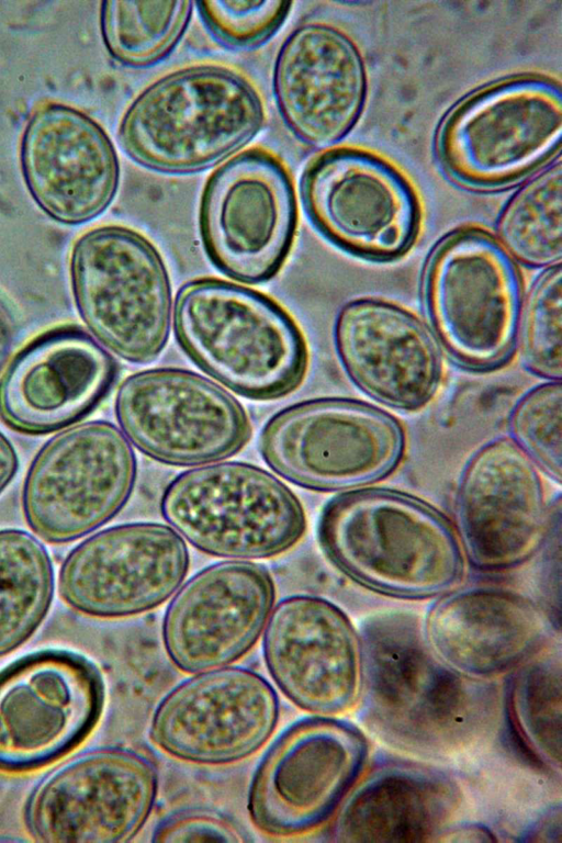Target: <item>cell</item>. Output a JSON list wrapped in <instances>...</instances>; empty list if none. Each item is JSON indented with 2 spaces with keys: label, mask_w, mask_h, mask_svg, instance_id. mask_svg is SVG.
Segmentation results:
<instances>
[{
  "label": "cell",
  "mask_w": 562,
  "mask_h": 843,
  "mask_svg": "<svg viewBox=\"0 0 562 843\" xmlns=\"http://www.w3.org/2000/svg\"><path fill=\"white\" fill-rule=\"evenodd\" d=\"M274 599L273 580L260 564L207 566L179 589L166 610L162 640L169 659L187 673L233 663L257 642Z\"/></svg>",
  "instance_id": "cell-21"
},
{
  "label": "cell",
  "mask_w": 562,
  "mask_h": 843,
  "mask_svg": "<svg viewBox=\"0 0 562 843\" xmlns=\"http://www.w3.org/2000/svg\"><path fill=\"white\" fill-rule=\"evenodd\" d=\"M334 340L350 380L371 398L415 411L435 395L441 376L436 340L406 310L379 299H358L339 311Z\"/></svg>",
  "instance_id": "cell-24"
},
{
  "label": "cell",
  "mask_w": 562,
  "mask_h": 843,
  "mask_svg": "<svg viewBox=\"0 0 562 843\" xmlns=\"http://www.w3.org/2000/svg\"><path fill=\"white\" fill-rule=\"evenodd\" d=\"M211 33L223 44L240 49L266 43L286 20L292 2L215 0L194 2Z\"/></svg>",
  "instance_id": "cell-34"
},
{
  "label": "cell",
  "mask_w": 562,
  "mask_h": 843,
  "mask_svg": "<svg viewBox=\"0 0 562 843\" xmlns=\"http://www.w3.org/2000/svg\"><path fill=\"white\" fill-rule=\"evenodd\" d=\"M173 329L198 367L248 398L282 397L304 378L301 330L277 302L252 289L214 278L186 283L175 301Z\"/></svg>",
  "instance_id": "cell-4"
},
{
  "label": "cell",
  "mask_w": 562,
  "mask_h": 843,
  "mask_svg": "<svg viewBox=\"0 0 562 843\" xmlns=\"http://www.w3.org/2000/svg\"><path fill=\"white\" fill-rule=\"evenodd\" d=\"M161 514L193 547L221 558H271L295 546L306 529L294 493L266 470L243 462L181 473L162 494Z\"/></svg>",
  "instance_id": "cell-8"
},
{
  "label": "cell",
  "mask_w": 562,
  "mask_h": 843,
  "mask_svg": "<svg viewBox=\"0 0 562 843\" xmlns=\"http://www.w3.org/2000/svg\"><path fill=\"white\" fill-rule=\"evenodd\" d=\"M241 831L226 818L206 811L179 812L153 833L154 842H244Z\"/></svg>",
  "instance_id": "cell-35"
},
{
  "label": "cell",
  "mask_w": 562,
  "mask_h": 843,
  "mask_svg": "<svg viewBox=\"0 0 562 843\" xmlns=\"http://www.w3.org/2000/svg\"><path fill=\"white\" fill-rule=\"evenodd\" d=\"M193 5L191 1H104L100 13L104 45L125 66H153L178 45Z\"/></svg>",
  "instance_id": "cell-30"
},
{
  "label": "cell",
  "mask_w": 562,
  "mask_h": 843,
  "mask_svg": "<svg viewBox=\"0 0 562 843\" xmlns=\"http://www.w3.org/2000/svg\"><path fill=\"white\" fill-rule=\"evenodd\" d=\"M136 480V459L126 437L111 423L89 422L49 440L25 477L22 505L42 539L65 543L113 518Z\"/></svg>",
  "instance_id": "cell-11"
},
{
  "label": "cell",
  "mask_w": 562,
  "mask_h": 843,
  "mask_svg": "<svg viewBox=\"0 0 562 843\" xmlns=\"http://www.w3.org/2000/svg\"><path fill=\"white\" fill-rule=\"evenodd\" d=\"M103 682L83 656L32 653L0 672V771L26 772L54 762L91 732L102 710Z\"/></svg>",
  "instance_id": "cell-14"
},
{
  "label": "cell",
  "mask_w": 562,
  "mask_h": 843,
  "mask_svg": "<svg viewBox=\"0 0 562 843\" xmlns=\"http://www.w3.org/2000/svg\"><path fill=\"white\" fill-rule=\"evenodd\" d=\"M544 612L509 589L475 586L451 592L429 609L424 637L456 672L476 679L502 674L530 659L547 638Z\"/></svg>",
  "instance_id": "cell-26"
},
{
  "label": "cell",
  "mask_w": 562,
  "mask_h": 843,
  "mask_svg": "<svg viewBox=\"0 0 562 843\" xmlns=\"http://www.w3.org/2000/svg\"><path fill=\"white\" fill-rule=\"evenodd\" d=\"M115 373L111 356L76 327L50 330L25 346L0 380V416L12 428L44 434L87 415Z\"/></svg>",
  "instance_id": "cell-25"
},
{
  "label": "cell",
  "mask_w": 562,
  "mask_h": 843,
  "mask_svg": "<svg viewBox=\"0 0 562 843\" xmlns=\"http://www.w3.org/2000/svg\"><path fill=\"white\" fill-rule=\"evenodd\" d=\"M266 111L257 87L240 71L202 63L170 71L128 104L119 142L136 164L168 175L193 173L244 148Z\"/></svg>",
  "instance_id": "cell-3"
},
{
  "label": "cell",
  "mask_w": 562,
  "mask_h": 843,
  "mask_svg": "<svg viewBox=\"0 0 562 843\" xmlns=\"http://www.w3.org/2000/svg\"><path fill=\"white\" fill-rule=\"evenodd\" d=\"M318 539L344 574L390 596L440 595L464 571L459 538L446 517L397 491L364 488L333 498L321 515Z\"/></svg>",
  "instance_id": "cell-2"
},
{
  "label": "cell",
  "mask_w": 562,
  "mask_h": 843,
  "mask_svg": "<svg viewBox=\"0 0 562 843\" xmlns=\"http://www.w3.org/2000/svg\"><path fill=\"white\" fill-rule=\"evenodd\" d=\"M359 636L362 716L385 742L446 754L487 728L495 705L490 684L446 665L411 616H378Z\"/></svg>",
  "instance_id": "cell-1"
},
{
  "label": "cell",
  "mask_w": 562,
  "mask_h": 843,
  "mask_svg": "<svg viewBox=\"0 0 562 843\" xmlns=\"http://www.w3.org/2000/svg\"><path fill=\"white\" fill-rule=\"evenodd\" d=\"M456 520L465 554L481 571L513 569L540 549L549 527L542 481L513 440L491 441L468 461Z\"/></svg>",
  "instance_id": "cell-19"
},
{
  "label": "cell",
  "mask_w": 562,
  "mask_h": 843,
  "mask_svg": "<svg viewBox=\"0 0 562 843\" xmlns=\"http://www.w3.org/2000/svg\"><path fill=\"white\" fill-rule=\"evenodd\" d=\"M15 336V324L7 305L0 300V368L8 358Z\"/></svg>",
  "instance_id": "cell-38"
},
{
  "label": "cell",
  "mask_w": 562,
  "mask_h": 843,
  "mask_svg": "<svg viewBox=\"0 0 562 843\" xmlns=\"http://www.w3.org/2000/svg\"><path fill=\"white\" fill-rule=\"evenodd\" d=\"M438 841L450 842H491L495 841L493 833L480 825H462L442 832Z\"/></svg>",
  "instance_id": "cell-36"
},
{
  "label": "cell",
  "mask_w": 562,
  "mask_h": 843,
  "mask_svg": "<svg viewBox=\"0 0 562 843\" xmlns=\"http://www.w3.org/2000/svg\"><path fill=\"white\" fill-rule=\"evenodd\" d=\"M300 189L316 229L350 254L392 260L414 243L420 217L415 193L397 170L372 154L327 150L306 165Z\"/></svg>",
  "instance_id": "cell-15"
},
{
  "label": "cell",
  "mask_w": 562,
  "mask_h": 843,
  "mask_svg": "<svg viewBox=\"0 0 562 843\" xmlns=\"http://www.w3.org/2000/svg\"><path fill=\"white\" fill-rule=\"evenodd\" d=\"M401 424L384 411L348 398L291 405L263 427L260 453L276 473L305 488L347 491L378 482L402 460Z\"/></svg>",
  "instance_id": "cell-9"
},
{
  "label": "cell",
  "mask_w": 562,
  "mask_h": 843,
  "mask_svg": "<svg viewBox=\"0 0 562 843\" xmlns=\"http://www.w3.org/2000/svg\"><path fill=\"white\" fill-rule=\"evenodd\" d=\"M273 92L284 123L300 140L316 148L331 146L349 133L362 111V57L337 27L303 23L278 50Z\"/></svg>",
  "instance_id": "cell-23"
},
{
  "label": "cell",
  "mask_w": 562,
  "mask_h": 843,
  "mask_svg": "<svg viewBox=\"0 0 562 843\" xmlns=\"http://www.w3.org/2000/svg\"><path fill=\"white\" fill-rule=\"evenodd\" d=\"M157 789V772L147 757L119 748L91 750L35 786L24 823L41 842H127L147 821Z\"/></svg>",
  "instance_id": "cell-12"
},
{
  "label": "cell",
  "mask_w": 562,
  "mask_h": 843,
  "mask_svg": "<svg viewBox=\"0 0 562 843\" xmlns=\"http://www.w3.org/2000/svg\"><path fill=\"white\" fill-rule=\"evenodd\" d=\"M559 654L526 663L513 679L509 713L528 753L544 768L561 772L562 681Z\"/></svg>",
  "instance_id": "cell-31"
},
{
  "label": "cell",
  "mask_w": 562,
  "mask_h": 843,
  "mask_svg": "<svg viewBox=\"0 0 562 843\" xmlns=\"http://www.w3.org/2000/svg\"><path fill=\"white\" fill-rule=\"evenodd\" d=\"M53 591V565L44 546L24 530H0V656L35 632Z\"/></svg>",
  "instance_id": "cell-28"
},
{
  "label": "cell",
  "mask_w": 562,
  "mask_h": 843,
  "mask_svg": "<svg viewBox=\"0 0 562 843\" xmlns=\"http://www.w3.org/2000/svg\"><path fill=\"white\" fill-rule=\"evenodd\" d=\"M422 293L436 339L456 363L487 371L509 358L521 282L513 258L490 233L467 227L442 238L424 267Z\"/></svg>",
  "instance_id": "cell-5"
},
{
  "label": "cell",
  "mask_w": 562,
  "mask_h": 843,
  "mask_svg": "<svg viewBox=\"0 0 562 843\" xmlns=\"http://www.w3.org/2000/svg\"><path fill=\"white\" fill-rule=\"evenodd\" d=\"M278 717V697L267 679L247 668L220 667L173 688L156 708L149 734L177 758L227 764L265 744Z\"/></svg>",
  "instance_id": "cell-18"
},
{
  "label": "cell",
  "mask_w": 562,
  "mask_h": 843,
  "mask_svg": "<svg viewBox=\"0 0 562 843\" xmlns=\"http://www.w3.org/2000/svg\"><path fill=\"white\" fill-rule=\"evenodd\" d=\"M188 569V548L175 529L125 524L91 536L68 554L59 572V593L88 616H133L166 602Z\"/></svg>",
  "instance_id": "cell-17"
},
{
  "label": "cell",
  "mask_w": 562,
  "mask_h": 843,
  "mask_svg": "<svg viewBox=\"0 0 562 843\" xmlns=\"http://www.w3.org/2000/svg\"><path fill=\"white\" fill-rule=\"evenodd\" d=\"M297 205L292 176L272 151L252 147L220 165L202 190L204 250L232 279L258 283L281 268L293 244Z\"/></svg>",
  "instance_id": "cell-10"
},
{
  "label": "cell",
  "mask_w": 562,
  "mask_h": 843,
  "mask_svg": "<svg viewBox=\"0 0 562 843\" xmlns=\"http://www.w3.org/2000/svg\"><path fill=\"white\" fill-rule=\"evenodd\" d=\"M562 97L551 80L525 76L481 89L441 122L436 151L468 189L496 190L535 171L561 145Z\"/></svg>",
  "instance_id": "cell-6"
},
{
  "label": "cell",
  "mask_w": 562,
  "mask_h": 843,
  "mask_svg": "<svg viewBox=\"0 0 562 843\" xmlns=\"http://www.w3.org/2000/svg\"><path fill=\"white\" fill-rule=\"evenodd\" d=\"M498 241L512 258L552 267L562 258V170L557 161L524 184L497 223Z\"/></svg>",
  "instance_id": "cell-29"
},
{
  "label": "cell",
  "mask_w": 562,
  "mask_h": 843,
  "mask_svg": "<svg viewBox=\"0 0 562 843\" xmlns=\"http://www.w3.org/2000/svg\"><path fill=\"white\" fill-rule=\"evenodd\" d=\"M78 312L110 350L134 363L153 361L171 323V285L155 245L130 227L108 225L83 234L70 257Z\"/></svg>",
  "instance_id": "cell-7"
},
{
  "label": "cell",
  "mask_w": 562,
  "mask_h": 843,
  "mask_svg": "<svg viewBox=\"0 0 562 843\" xmlns=\"http://www.w3.org/2000/svg\"><path fill=\"white\" fill-rule=\"evenodd\" d=\"M368 745L352 724L333 718L301 720L271 745L251 780L252 823L274 836L313 830L357 779Z\"/></svg>",
  "instance_id": "cell-16"
},
{
  "label": "cell",
  "mask_w": 562,
  "mask_h": 843,
  "mask_svg": "<svg viewBox=\"0 0 562 843\" xmlns=\"http://www.w3.org/2000/svg\"><path fill=\"white\" fill-rule=\"evenodd\" d=\"M457 786L425 767L387 765L370 774L344 802L334 825L340 842L437 840L459 806Z\"/></svg>",
  "instance_id": "cell-27"
},
{
  "label": "cell",
  "mask_w": 562,
  "mask_h": 843,
  "mask_svg": "<svg viewBox=\"0 0 562 843\" xmlns=\"http://www.w3.org/2000/svg\"><path fill=\"white\" fill-rule=\"evenodd\" d=\"M20 160L34 201L65 224L101 214L119 187L120 164L110 137L90 116L64 104H46L32 114Z\"/></svg>",
  "instance_id": "cell-22"
},
{
  "label": "cell",
  "mask_w": 562,
  "mask_h": 843,
  "mask_svg": "<svg viewBox=\"0 0 562 843\" xmlns=\"http://www.w3.org/2000/svg\"><path fill=\"white\" fill-rule=\"evenodd\" d=\"M517 338L525 367L541 378L562 375V269L547 268L532 283L520 311Z\"/></svg>",
  "instance_id": "cell-32"
},
{
  "label": "cell",
  "mask_w": 562,
  "mask_h": 843,
  "mask_svg": "<svg viewBox=\"0 0 562 843\" xmlns=\"http://www.w3.org/2000/svg\"><path fill=\"white\" fill-rule=\"evenodd\" d=\"M115 413L124 436L139 451L177 467L228 458L251 432L237 400L183 369L157 368L127 376L117 391Z\"/></svg>",
  "instance_id": "cell-13"
},
{
  "label": "cell",
  "mask_w": 562,
  "mask_h": 843,
  "mask_svg": "<svg viewBox=\"0 0 562 843\" xmlns=\"http://www.w3.org/2000/svg\"><path fill=\"white\" fill-rule=\"evenodd\" d=\"M562 386L551 381L529 391L509 418L514 442L558 483L561 482Z\"/></svg>",
  "instance_id": "cell-33"
},
{
  "label": "cell",
  "mask_w": 562,
  "mask_h": 843,
  "mask_svg": "<svg viewBox=\"0 0 562 843\" xmlns=\"http://www.w3.org/2000/svg\"><path fill=\"white\" fill-rule=\"evenodd\" d=\"M263 655L278 687L304 710L340 713L360 698V636L329 600L308 595L281 600L268 618Z\"/></svg>",
  "instance_id": "cell-20"
},
{
  "label": "cell",
  "mask_w": 562,
  "mask_h": 843,
  "mask_svg": "<svg viewBox=\"0 0 562 843\" xmlns=\"http://www.w3.org/2000/svg\"><path fill=\"white\" fill-rule=\"evenodd\" d=\"M18 456L13 446L8 438L0 432V493L13 479L18 470Z\"/></svg>",
  "instance_id": "cell-37"
}]
</instances>
